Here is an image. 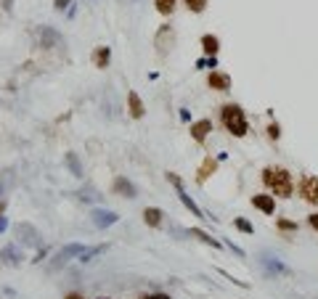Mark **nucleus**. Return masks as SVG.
<instances>
[{
  "mask_svg": "<svg viewBox=\"0 0 318 299\" xmlns=\"http://www.w3.org/2000/svg\"><path fill=\"white\" fill-rule=\"evenodd\" d=\"M109 58H111V51L106 48V45H101V48L93 51V61H95V67H98V69H106L109 67Z\"/></svg>",
  "mask_w": 318,
  "mask_h": 299,
  "instance_id": "obj_14",
  "label": "nucleus"
},
{
  "mask_svg": "<svg viewBox=\"0 0 318 299\" xmlns=\"http://www.w3.org/2000/svg\"><path fill=\"white\" fill-rule=\"evenodd\" d=\"M279 230H297V223H292V220H279Z\"/></svg>",
  "mask_w": 318,
  "mask_h": 299,
  "instance_id": "obj_26",
  "label": "nucleus"
},
{
  "mask_svg": "<svg viewBox=\"0 0 318 299\" xmlns=\"http://www.w3.org/2000/svg\"><path fill=\"white\" fill-rule=\"evenodd\" d=\"M210 130H212V122L210 119H202V122L191 124V135H194V140H199V143H202L207 135H210Z\"/></svg>",
  "mask_w": 318,
  "mask_h": 299,
  "instance_id": "obj_11",
  "label": "nucleus"
},
{
  "mask_svg": "<svg viewBox=\"0 0 318 299\" xmlns=\"http://www.w3.org/2000/svg\"><path fill=\"white\" fill-rule=\"evenodd\" d=\"M154 6H156V11L162 13V16H170V13L175 11V0H156Z\"/></svg>",
  "mask_w": 318,
  "mask_h": 299,
  "instance_id": "obj_22",
  "label": "nucleus"
},
{
  "mask_svg": "<svg viewBox=\"0 0 318 299\" xmlns=\"http://www.w3.org/2000/svg\"><path fill=\"white\" fill-rule=\"evenodd\" d=\"M143 220H146L149 228H159L162 225V212H159L156 207H149V209H143Z\"/></svg>",
  "mask_w": 318,
  "mask_h": 299,
  "instance_id": "obj_16",
  "label": "nucleus"
},
{
  "mask_svg": "<svg viewBox=\"0 0 318 299\" xmlns=\"http://www.w3.org/2000/svg\"><path fill=\"white\" fill-rule=\"evenodd\" d=\"M64 159H67V167H69V172H72L74 178H83V167H80V159H77L74 154H67Z\"/></svg>",
  "mask_w": 318,
  "mask_h": 299,
  "instance_id": "obj_20",
  "label": "nucleus"
},
{
  "mask_svg": "<svg viewBox=\"0 0 318 299\" xmlns=\"http://www.w3.org/2000/svg\"><path fill=\"white\" fill-rule=\"evenodd\" d=\"M188 233H194V236H196V239H199V241H204L207 246H212V249H223V244H220L217 239H212V236H210V233H204L202 228H194V230H188Z\"/></svg>",
  "mask_w": 318,
  "mask_h": 299,
  "instance_id": "obj_17",
  "label": "nucleus"
},
{
  "mask_svg": "<svg viewBox=\"0 0 318 299\" xmlns=\"http://www.w3.org/2000/svg\"><path fill=\"white\" fill-rule=\"evenodd\" d=\"M186 6L194 11V13H202L207 8V0H186Z\"/></svg>",
  "mask_w": 318,
  "mask_h": 299,
  "instance_id": "obj_24",
  "label": "nucleus"
},
{
  "mask_svg": "<svg viewBox=\"0 0 318 299\" xmlns=\"http://www.w3.org/2000/svg\"><path fill=\"white\" fill-rule=\"evenodd\" d=\"M109 249V244H98V246H88L83 254H80V262H90L95 254H101V251H106Z\"/></svg>",
  "mask_w": 318,
  "mask_h": 299,
  "instance_id": "obj_18",
  "label": "nucleus"
},
{
  "mask_svg": "<svg viewBox=\"0 0 318 299\" xmlns=\"http://www.w3.org/2000/svg\"><path fill=\"white\" fill-rule=\"evenodd\" d=\"M233 225H236L239 230H242V233H247V236H252V233H254L252 223H249V220H244V217H236V220H233Z\"/></svg>",
  "mask_w": 318,
  "mask_h": 299,
  "instance_id": "obj_23",
  "label": "nucleus"
},
{
  "mask_svg": "<svg viewBox=\"0 0 318 299\" xmlns=\"http://www.w3.org/2000/svg\"><path fill=\"white\" fill-rule=\"evenodd\" d=\"M85 249H88L85 244H67V246H64V249L58 251V254L51 260V270H61V267L67 265V262H72L74 257H80V254H83Z\"/></svg>",
  "mask_w": 318,
  "mask_h": 299,
  "instance_id": "obj_3",
  "label": "nucleus"
},
{
  "mask_svg": "<svg viewBox=\"0 0 318 299\" xmlns=\"http://www.w3.org/2000/svg\"><path fill=\"white\" fill-rule=\"evenodd\" d=\"M127 103H130V117L133 119H141L146 109H143V101L138 98V93H130V96H127Z\"/></svg>",
  "mask_w": 318,
  "mask_h": 299,
  "instance_id": "obj_15",
  "label": "nucleus"
},
{
  "mask_svg": "<svg viewBox=\"0 0 318 299\" xmlns=\"http://www.w3.org/2000/svg\"><path fill=\"white\" fill-rule=\"evenodd\" d=\"M3 212H6V204H3V201H0V215H3Z\"/></svg>",
  "mask_w": 318,
  "mask_h": 299,
  "instance_id": "obj_35",
  "label": "nucleus"
},
{
  "mask_svg": "<svg viewBox=\"0 0 318 299\" xmlns=\"http://www.w3.org/2000/svg\"><path fill=\"white\" fill-rule=\"evenodd\" d=\"M101 299H106V296H101Z\"/></svg>",
  "mask_w": 318,
  "mask_h": 299,
  "instance_id": "obj_36",
  "label": "nucleus"
},
{
  "mask_svg": "<svg viewBox=\"0 0 318 299\" xmlns=\"http://www.w3.org/2000/svg\"><path fill=\"white\" fill-rule=\"evenodd\" d=\"M32 35H35V42L40 45V48H53V45H58V40H61V35L56 32L53 27H35L32 29Z\"/></svg>",
  "mask_w": 318,
  "mask_h": 299,
  "instance_id": "obj_4",
  "label": "nucleus"
},
{
  "mask_svg": "<svg viewBox=\"0 0 318 299\" xmlns=\"http://www.w3.org/2000/svg\"><path fill=\"white\" fill-rule=\"evenodd\" d=\"M167 180H170V183H172L175 188H183V180H181L178 175H172V172H170V175H167Z\"/></svg>",
  "mask_w": 318,
  "mask_h": 299,
  "instance_id": "obj_27",
  "label": "nucleus"
},
{
  "mask_svg": "<svg viewBox=\"0 0 318 299\" xmlns=\"http://www.w3.org/2000/svg\"><path fill=\"white\" fill-rule=\"evenodd\" d=\"M0 260H3L6 265H19L22 262V254H19V249H16V246H3V249H0Z\"/></svg>",
  "mask_w": 318,
  "mask_h": 299,
  "instance_id": "obj_13",
  "label": "nucleus"
},
{
  "mask_svg": "<svg viewBox=\"0 0 318 299\" xmlns=\"http://www.w3.org/2000/svg\"><path fill=\"white\" fill-rule=\"evenodd\" d=\"M215 164H217L215 159H207V162L202 164V169H199V175H196V180H199V183H204V180H207V178H210V175H212V172H215Z\"/></svg>",
  "mask_w": 318,
  "mask_h": 299,
  "instance_id": "obj_21",
  "label": "nucleus"
},
{
  "mask_svg": "<svg viewBox=\"0 0 318 299\" xmlns=\"http://www.w3.org/2000/svg\"><path fill=\"white\" fill-rule=\"evenodd\" d=\"M215 64H217L215 56H210V58H199V61H196V69H202V67H210V69H212Z\"/></svg>",
  "mask_w": 318,
  "mask_h": 299,
  "instance_id": "obj_25",
  "label": "nucleus"
},
{
  "mask_svg": "<svg viewBox=\"0 0 318 299\" xmlns=\"http://www.w3.org/2000/svg\"><path fill=\"white\" fill-rule=\"evenodd\" d=\"M252 207L260 209L263 215H273L276 212V201H273V196H268V194H257V196H252Z\"/></svg>",
  "mask_w": 318,
  "mask_h": 299,
  "instance_id": "obj_8",
  "label": "nucleus"
},
{
  "mask_svg": "<svg viewBox=\"0 0 318 299\" xmlns=\"http://www.w3.org/2000/svg\"><path fill=\"white\" fill-rule=\"evenodd\" d=\"M67 299H83V296H80V294H67Z\"/></svg>",
  "mask_w": 318,
  "mask_h": 299,
  "instance_id": "obj_34",
  "label": "nucleus"
},
{
  "mask_svg": "<svg viewBox=\"0 0 318 299\" xmlns=\"http://www.w3.org/2000/svg\"><path fill=\"white\" fill-rule=\"evenodd\" d=\"M202 48H204L207 53H210V56H215L217 48H220V42H217L215 35H204V37H202Z\"/></svg>",
  "mask_w": 318,
  "mask_h": 299,
  "instance_id": "obj_19",
  "label": "nucleus"
},
{
  "mask_svg": "<svg viewBox=\"0 0 318 299\" xmlns=\"http://www.w3.org/2000/svg\"><path fill=\"white\" fill-rule=\"evenodd\" d=\"M6 228H8V217H6V215H0V233H3Z\"/></svg>",
  "mask_w": 318,
  "mask_h": 299,
  "instance_id": "obj_29",
  "label": "nucleus"
},
{
  "mask_svg": "<svg viewBox=\"0 0 318 299\" xmlns=\"http://www.w3.org/2000/svg\"><path fill=\"white\" fill-rule=\"evenodd\" d=\"M16 230H19V241H22V244H27V246H40V244H43L40 233L32 228V225L19 223V225H16Z\"/></svg>",
  "mask_w": 318,
  "mask_h": 299,
  "instance_id": "obj_7",
  "label": "nucleus"
},
{
  "mask_svg": "<svg viewBox=\"0 0 318 299\" xmlns=\"http://www.w3.org/2000/svg\"><path fill=\"white\" fill-rule=\"evenodd\" d=\"M74 13H77V6H74V3H72V6H69V8H67V16H69V19H74Z\"/></svg>",
  "mask_w": 318,
  "mask_h": 299,
  "instance_id": "obj_32",
  "label": "nucleus"
},
{
  "mask_svg": "<svg viewBox=\"0 0 318 299\" xmlns=\"http://www.w3.org/2000/svg\"><path fill=\"white\" fill-rule=\"evenodd\" d=\"M207 85L215 88V90H228L231 88V77L228 74H220V72H212L210 77H207Z\"/></svg>",
  "mask_w": 318,
  "mask_h": 299,
  "instance_id": "obj_12",
  "label": "nucleus"
},
{
  "mask_svg": "<svg viewBox=\"0 0 318 299\" xmlns=\"http://www.w3.org/2000/svg\"><path fill=\"white\" fill-rule=\"evenodd\" d=\"M178 199L183 201V207H186V209H188L191 215H194V217H202V220L207 217V215H204V209H202V207H196V201L191 199V196H188V194L183 191V188H178Z\"/></svg>",
  "mask_w": 318,
  "mask_h": 299,
  "instance_id": "obj_10",
  "label": "nucleus"
},
{
  "mask_svg": "<svg viewBox=\"0 0 318 299\" xmlns=\"http://www.w3.org/2000/svg\"><path fill=\"white\" fill-rule=\"evenodd\" d=\"M220 119H223V124H226V130L231 135H236V138H244L247 130H249V122L244 117V109L236 106V103H226V106H223L220 109Z\"/></svg>",
  "mask_w": 318,
  "mask_h": 299,
  "instance_id": "obj_2",
  "label": "nucleus"
},
{
  "mask_svg": "<svg viewBox=\"0 0 318 299\" xmlns=\"http://www.w3.org/2000/svg\"><path fill=\"white\" fill-rule=\"evenodd\" d=\"M308 223H310V225L318 230V212H315V215H310V220H308Z\"/></svg>",
  "mask_w": 318,
  "mask_h": 299,
  "instance_id": "obj_31",
  "label": "nucleus"
},
{
  "mask_svg": "<svg viewBox=\"0 0 318 299\" xmlns=\"http://www.w3.org/2000/svg\"><path fill=\"white\" fill-rule=\"evenodd\" d=\"M263 183H265L268 191H273L276 196H284V199L292 196V175H289V169H284V167H265L263 169Z\"/></svg>",
  "mask_w": 318,
  "mask_h": 299,
  "instance_id": "obj_1",
  "label": "nucleus"
},
{
  "mask_svg": "<svg viewBox=\"0 0 318 299\" xmlns=\"http://www.w3.org/2000/svg\"><path fill=\"white\" fill-rule=\"evenodd\" d=\"M114 191H117L120 196H125V199H135V196H138L135 185L127 180V178H117V180H114Z\"/></svg>",
  "mask_w": 318,
  "mask_h": 299,
  "instance_id": "obj_9",
  "label": "nucleus"
},
{
  "mask_svg": "<svg viewBox=\"0 0 318 299\" xmlns=\"http://www.w3.org/2000/svg\"><path fill=\"white\" fill-rule=\"evenodd\" d=\"M53 6H56V8H69V6H72V0H56Z\"/></svg>",
  "mask_w": 318,
  "mask_h": 299,
  "instance_id": "obj_28",
  "label": "nucleus"
},
{
  "mask_svg": "<svg viewBox=\"0 0 318 299\" xmlns=\"http://www.w3.org/2000/svg\"><path fill=\"white\" fill-rule=\"evenodd\" d=\"M90 217H93L95 228H109V225H114L117 220H120V215H117V212H109V209H101V207H93Z\"/></svg>",
  "mask_w": 318,
  "mask_h": 299,
  "instance_id": "obj_6",
  "label": "nucleus"
},
{
  "mask_svg": "<svg viewBox=\"0 0 318 299\" xmlns=\"http://www.w3.org/2000/svg\"><path fill=\"white\" fill-rule=\"evenodd\" d=\"M300 194L305 201L318 204V178L315 175H302L300 178Z\"/></svg>",
  "mask_w": 318,
  "mask_h": 299,
  "instance_id": "obj_5",
  "label": "nucleus"
},
{
  "mask_svg": "<svg viewBox=\"0 0 318 299\" xmlns=\"http://www.w3.org/2000/svg\"><path fill=\"white\" fill-rule=\"evenodd\" d=\"M143 299H170L167 294H149V296H143Z\"/></svg>",
  "mask_w": 318,
  "mask_h": 299,
  "instance_id": "obj_33",
  "label": "nucleus"
},
{
  "mask_svg": "<svg viewBox=\"0 0 318 299\" xmlns=\"http://www.w3.org/2000/svg\"><path fill=\"white\" fill-rule=\"evenodd\" d=\"M268 133H270V138H279V124H270Z\"/></svg>",
  "mask_w": 318,
  "mask_h": 299,
  "instance_id": "obj_30",
  "label": "nucleus"
}]
</instances>
